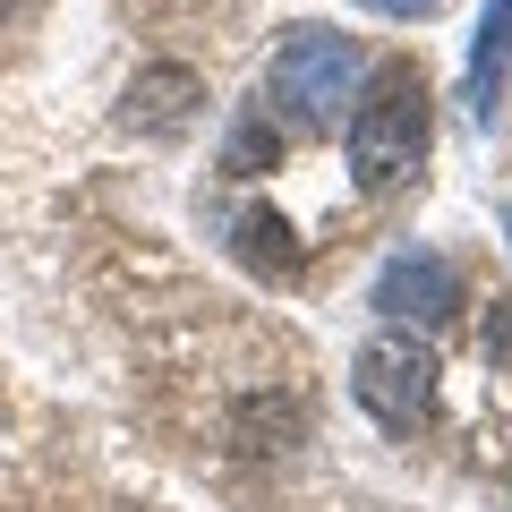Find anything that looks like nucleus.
Masks as SVG:
<instances>
[{"label": "nucleus", "instance_id": "7", "mask_svg": "<svg viewBox=\"0 0 512 512\" xmlns=\"http://www.w3.org/2000/svg\"><path fill=\"white\" fill-rule=\"evenodd\" d=\"M231 231H239V256H248L256 274H274V282H291L299 265H308V248L291 239V222H282L274 205H239V222H231Z\"/></svg>", "mask_w": 512, "mask_h": 512}, {"label": "nucleus", "instance_id": "2", "mask_svg": "<svg viewBox=\"0 0 512 512\" xmlns=\"http://www.w3.org/2000/svg\"><path fill=\"white\" fill-rule=\"evenodd\" d=\"M367 60L350 35H333V26H291L274 52V103L291 111L299 128H342V103L359 94Z\"/></svg>", "mask_w": 512, "mask_h": 512}, {"label": "nucleus", "instance_id": "3", "mask_svg": "<svg viewBox=\"0 0 512 512\" xmlns=\"http://www.w3.org/2000/svg\"><path fill=\"white\" fill-rule=\"evenodd\" d=\"M350 393H359V410L384 427V436H419L427 419H436V350L419 342V333H376V342L350 359Z\"/></svg>", "mask_w": 512, "mask_h": 512}, {"label": "nucleus", "instance_id": "8", "mask_svg": "<svg viewBox=\"0 0 512 512\" xmlns=\"http://www.w3.org/2000/svg\"><path fill=\"white\" fill-rule=\"evenodd\" d=\"M265 163H282V128H274V120H248V128L231 137V154H222V171L248 180V171H265Z\"/></svg>", "mask_w": 512, "mask_h": 512}, {"label": "nucleus", "instance_id": "4", "mask_svg": "<svg viewBox=\"0 0 512 512\" xmlns=\"http://www.w3.org/2000/svg\"><path fill=\"white\" fill-rule=\"evenodd\" d=\"M453 308H461V274L444 265L436 248L384 256V274H376V316H393V325H444Z\"/></svg>", "mask_w": 512, "mask_h": 512}, {"label": "nucleus", "instance_id": "6", "mask_svg": "<svg viewBox=\"0 0 512 512\" xmlns=\"http://www.w3.org/2000/svg\"><path fill=\"white\" fill-rule=\"evenodd\" d=\"M504 69H512V0H487V18H478V35H470V77H461L470 120H495V103H504Z\"/></svg>", "mask_w": 512, "mask_h": 512}, {"label": "nucleus", "instance_id": "10", "mask_svg": "<svg viewBox=\"0 0 512 512\" xmlns=\"http://www.w3.org/2000/svg\"><path fill=\"white\" fill-rule=\"evenodd\" d=\"M9 9H18V0H0V18H9Z\"/></svg>", "mask_w": 512, "mask_h": 512}, {"label": "nucleus", "instance_id": "5", "mask_svg": "<svg viewBox=\"0 0 512 512\" xmlns=\"http://www.w3.org/2000/svg\"><path fill=\"white\" fill-rule=\"evenodd\" d=\"M197 103H205L197 69H180V60L137 69V86H128V128H137V137H180V128L197 120Z\"/></svg>", "mask_w": 512, "mask_h": 512}, {"label": "nucleus", "instance_id": "1", "mask_svg": "<svg viewBox=\"0 0 512 512\" xmlns=\"http://www.w3.org/2000/svg\"><path fill=\"white\" fill-rule=\"evenodd\" d=\"M427 137H436V94H427L419 60H384L367 77V94H350V180L367 197H393V188L419 180Z\"/></svg>", "mask_w": 512, "mask_h": 512}, {"label": "nucleus", "instance_id": "9", "mask_svg": "<svg viewBox=\"0 0 512 512\" xmlns=\"http://www.w3.org/2000/svg\"><path fill=\"white\" fill-rule=\"evenodd\" d=\"M367 9H376V18H436L444 0H367Z\"/></svg>", "mask_w": 512, "mask_h": 512}, {"label": "nucleus", "instance_id": "11", "mask_svg": "<svg viewBox=\"0 0 512 512\" xmlns=\"http://www.w3.org/2000/svg\"><path fill=\"white\" fill-rule=\"evenodd\" d=\"M504 239H512V214H504Z\"/></svg>", "mask_w": 512, "mask_h": 512}]
</instances>
